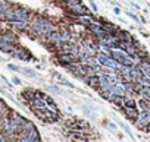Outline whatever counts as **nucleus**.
I'll use <instances>...</instances> for the list:
<instances>
[{
  "mask_svg": "<svg viewBox=\"0 0 150 142\" xmlns=\"http://www.w3.org/2000/svg\"><path fill=\"white\" fill-rule=\"evenodd\" d=\"M124 114H125V117H127L128 120H131L132 123H135V122H137V119H138V116H140V111H138L137 108L124 107Z\"/></svg>",
  "mask_w": 150,
  "mask_h": 142,
  "instance_id": "nucleus-3",
  "label": "nucleus"
},
{
  "mask_svg": "<svg viewBox=\"0 0 150 142\" xmlns=\"http://www.w3.org/2000/svg\"><path fill=\"white\" fill-rule=\"evenodd\" d=\"M97 60H99V63L103 64V66H109V67H116V66H118V63H116L113 59H110L109 56L106 57V56H102V54H100V56L97 57Z\"/></svg>",
  "mask_w": 150,
  "mask_h": 142,
  "instance_id": "nucleus-5",
  "label": "nucleus"
},
{
  "mask_svg": "<svg viewBox=\"0 0 150 142\" xmlns=\"http://www.w3.org/2000/svg\"><path fill=\"white\" fill-rule=\"evenodd\" d=\"M83 81H84L88 87H91L93 90H100V85H102L100 76H97V75H88V76H86Z\"/></svg>",
  "mask_w": 150,
  "mask_h": 142,
  "instance_id": "nucleus-1",
  "label": "nucleus"
},
{
  "mask_svg": "<svg viewBox=\"0 0 150 142\" xmlns=\"http://www.w3.org/2000/svg\"><path fill=\"white\" fill-rule=\"evenodd\" d=\"M24 135H25V136H22V138H21V141H40V138H38V133H37L35 127L28 129V130H24Z\"/></svg>",
  "mask_w": 150,
  "mask_h": 142,
  "instance_id": "nucleus-4",
  "label": "nucleus"
},
{
  "mask_svg": "<svg viewBox=\"0 0 150 142\" xmlns=\"http://www.w3.org/2000/svg\"><path fill=\"white\" fill-rule=\"evenodd\" d=\"M68 127L74 129V130H83V129H88V125L83 120H78V119H72V120H66L65 123Z\"/></svg>",
  "mask_w": 150,
  "mask_h": 142,
  "instance_id": "nucleus-2",
  "label": "nucleus"
},
{
  "mask_svg": "<svg viewBox=\"0 0 150 142\" xmlns=\"http://www.w3.org/2000/svg\"><path fill=\"white\" fill-rule=\"evenodd\" d=\"M143 130H146L147 133H150V122H149V123H147V125L144 126V129H143Z\"/></svg>",
  "mask_w": 150,
  "mask_h": 142,
  "instance_id": "nucleus-13",
  "label": "nucleus"
},
{
  "mask_svg": "<svg viewBox=\"0 0 150 142\" xmlns=\"http://www.w3.org/2000/svg\"><path fill=\"white\" fill-rule=\"evenodd\" d=\"M9 8H11V3L9 2H6V0H0V15H3Z\"/></svg>",
  "mask_w": 150,
  "mask_h": 142,
  "instance_id": "nucleus-6",
  "label": "nucleus"
},
{
  "mask_svg": "<svg viewBox=\"0 0 150 142\" xmlns=\"http://www.w3.org/2000/svg\"><path fill=\"white\" fill-rule=\"evenodd\" d=\"M8 67H9V69H12V70H19V72H21V67H16V66H13V64H9Z\"/></svg>",
  "mask_w": 150,
  "mask_h": 142,
  "instance_id": "nucleus-12",
  "label": "nucleus"
},
{
  "mask_svg": "<svg viewBox=\"0 0 150 142\" xmlns=\"http://www.w3.org/2000/svg\"><path fill=\"white\" fill-rule=\"evenodd\" d=\"M140 67L144 70V72H146V75H149L150 76V64L149 63H144V62H141L140 63Z\"/></svg>",
  "mask_w": 150,
  "mask_h": 142,
  "instance_id": "nucleus-8",
  "label": "nucleus"
},
{
  "mask_svg": "<svg viewBox=\"0 0 150 142\" xmlns=\"http://www.w3.org/2000/svg\"><path fill=\"white\" fill-rule=\"evenodd\" d=\"M12 81H13V84H16V85H21V79H19V78L13 76V79H12Z\"/></svg>",
  "mask_w": 150,
  "mask_h": 142,
  "instance_id": "nucleus-11",
  "label": "nucleus"
},
{
  "mask_svg": "<svg viewBox=\"0 0 150 142\" xmlns=\"http://www.w3.org/2000/svg\"><path fill=\"white\" fill-rule=\"evenodd\" d=\"M127 15H128V16H129V18H132V19H134V21H138V18H137V16H135V15H134V13H131V12H127Z\"/></svg>",
  "mask_w": 150,
  "mask_h": 142,
  "instance_id": "nucleus-10",
  "label": "nucleus"
},
{
  "mask_svg": "<svg viewBox=\"0 0 150 142\" xmlns=\"http://www.w3.org/2000/svg\"><path fill=\"white\" fill-rule=\"evenodd\" d=\"M124 107H131V108H137V104H135V101H134V100H128V98H125Z\"/></svg>",
  "mask_w": 150,
  "mask_h": 142,
  "instance_id": "nucleus-7",
  "label": "nucleus"
},
{
  "mask_svg": "<svg viewBox=\"0 0 150 142\" xmlns=\"http://www.w3.org/2000/svg\"><path fill=\"white\" fill-rule=\"evenodd\" d=\"M21 72H22V73H25V75H30V76H35V73L33 72L31 69H21Z\"/></svg>",
  "mask_w": 150,
  "mask_h": 142,
  "instance_id": "nucleus-9",
  "label": "nucleus"
}]
</instances>
